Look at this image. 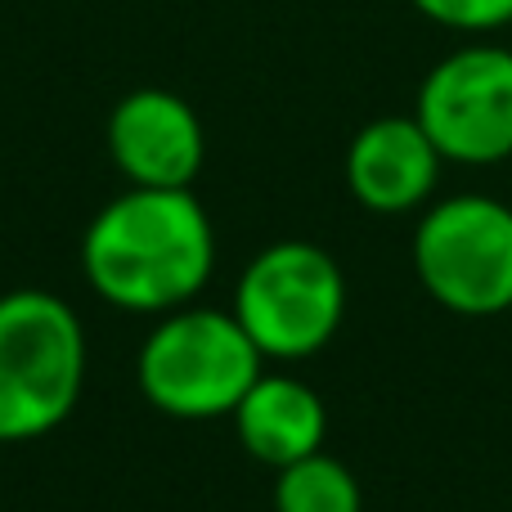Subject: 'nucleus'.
I'll return each instance as SVG.
<instances>
[{
	"label": "nucleus",
	"mask_w": 512,
	"mask_h": 512,
	"mask_svg": "<svg viewBox=\"0 0 512 512\" xmlns=\"http://www.w3.org/2000/svg\"><path fill=\"white\" fill-rule=\"evenodd\" d=\"M423 292L463 319L512 310V207L490 194H445L423 207L409 239Z\"/></svg>",
	"instance_id": "obj_4"
},
{
	"label": "nucleus",
	"mask_w": 512,
	"mask_h": 512,
	"mask_svg": "<svg viewBox=\"0 0 512 512\" xmlns=\"http://www.w3.org/2000/svg\"><path fill=\"white\" fill-rule=\"evenodd\" d=\"M450 162L418 126L414 113L373 117L346 144V189L373 216L423 212L441 189V171Z\"/></svg>",
	"instance_id": "obj_8"
},
{
	"label": "nucleus",
	"mask_w": 512,
	"mask_h": 512,
	"mask_svg": "<svg viewBox=\"0 0 512 512\" xmlns=\"http://www.w3.org/2000/svg\"><path fill=\"white\" fill-rule=\"evenodd\" d=\"M261 373L265 355L256 351L234 310L198 301L158 315L135 355V382L144 400L180 423L230 418Z\"/></svg>",
	"instance_id": "obj_3"
},
{
	"label": "nucleus",
	"mask_w": 512,
	"mask_h": 512,
	"mask_svg": "<svg viewBox=\"0 0 512 512\" xmlns=\"http://www.w3.org/2000/svg\"><path fill=\"white\" fill-rule=\"evenodd\" d=\"M86 387L81 315L45 288L0 297V445H27L68 423Z\"/></svg>",
	"instance_id": "obj_2"
},
{
	"label": "nucleus",
	"mask_w": 512,
	"mask_h": 512,
	"mask_svg": "<svg viewBox=\"0 0 512 512\" xmlns=\"http://www.w3.org/2000/svg\"><path fill=\"white\" fill-rule=\"evenodd\" d=\"M230 310L265 360H310L346 319V274L319 243L279 239L243 265Z\"/></svg>",
	"instance_id": "obj_5"
},
{
	"label": "nucleus",
	"mask_w": 512,
	"mask_h": 512,
	"mask_svg": "<svg viewBox=\"0 0 512 512\" xmlns=\"http://www.w3.org/2000/svg\"><path fill=\"white\" fill-rule=\"evenodd\" d=\"M104 144L135 189H189L207 158V131L194 104L162 86H140L117 99L104 122Z\"/></svg>",
	"instance_id": "obj_7"
},
{
	"label": "nucleus",
	"mask_w": 512,
	"mask_h": 512,
	"mask_svg": "<svg viewBox=\"0 0 512 512\" xmlns=\"http://www.w3.org/2000/svg\"><path fill=\"white\" fill-rule=\"evenodd\" d=\"M239 445L265 468H288L306 454L324 450L328 436V409L310 382L292 373H261L230 414Z\"/></svg>",
	"instance_id": "obj_9"
},
{
	"label": "nucleus",
	"mask_w": 512,
	"mask_h": 512,
	"mask_svg": "<svg viewBox=\"0 0 512 512\" xmlns=\"http://www.w3.org/2000/svg\"><path fill=\"white\" fill-rule=\"evenodd\" d=\"M427 23L459 36H490L512 23V0H409Z\"/></svg>",
	"instance_id": "obj_11"
},
{
	"label": "nucleus",
	"mask_w": 512,
	"mask_h": 512,
	"mask_svg": "<svg viewBox=\"0 0 512 512\" xmlns=\"http://www.w3.org/2000/svg\"><path fill=\"white\" fill-rule=\"evenodd\" d=\"M216 270V230L194 189H126L81 234L90 292L126 315L194 306Z\"/></svg>",
	"instance_id": "obj_1"
},
{
	"label": "nucleus",
	"mask_w": 512,
	"mask_h": 512,
	"mask_svg": "<svg viewBox=\"0 0 512 512\" xmlns=\"http://www.w3.org/2000/svg\"><path fill=\"white\" fill-rule=\"evenodd\" d=\"M414 117L445 162L499 167L512 158V50L486 36L454 45L418 81Z\"/></svg>",
	"instance_id": "obj_6"
},
{
	"label": "nucleus",
	"mask_w": 512,
	"mask_h": 512,
	"mask_svg": "<svg viewBox=\"0 0 512 512\" xmlns=\"http://www.w3.org/2000/svg\"><path fill=\"white\" fill-rule=\"evenodd\" d=\"M274 512H364V490L342 459L319 450L274 472Z\"/></svg>",
	"instance_id": "obj_10"
}]
</instances>
